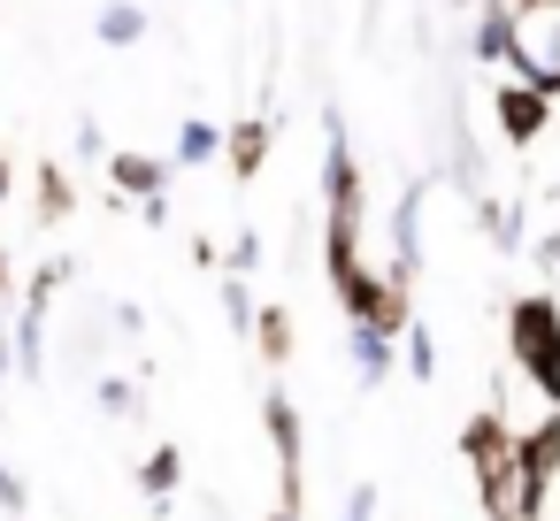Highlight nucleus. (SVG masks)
Returning <instances> with one entry per match:
<instances>
[{
    "label": "nucleus",
    "mask_w": 560,
    "mask_h": 521,
    "mask_svg": "<svg viewBox=\"0 0 560 521\" xmlns=\"http://www.w3.org/2000/svg\"><path fill=\"white\" fill-rule=\"evenodd\" d=\"M223 154H231V169H238V177H254V169L269 162V116H246V123L223 139Z\"/></svg>",
    "instance_id": "12"
},
{
    "label": "nucleus",
    "mask_w": 560,
    "mask_h": 521,
    "mask_svg": "<svg viewBox=\"0 0 560 521\" xmlns=\"http://www.w3.org/2000/svg\"><path fill=\"white\" fill-rule=\"evenodd\" d=\"M223 139L231 131H215V123H185L177 131V162H208V154H223Z\"/></svg>",
    "instance_id": "17"
},
{
    "label": "nucleus",
    "mask_w": 560,
    "mask_h": 521,
    "mask_svg": "<svg viewBox=\"0 0 560 521\" xmlns=\"http://www.w3.org/2000/svg\"><path fill=\"white\" fill-rule=\"evenodd\" d=\"M139 32H147V9H139V0H108V9H101V39H108V47H139Z\"/></svg>",
    "instance_id": "15"
},
{
    "label": "nucleus",
    "mask_w": 560,
    "mask_h": 521,
    "mask_svg": "<svg viewBox=\"0 0 560 521\" xmlns=\"http://www.w3.org/2000/svg\"><path fill=\"white\" fill-rule=\"evenodd\" d=\"M16 292V269H9V246H0V299H9Z\"/></svg>",
    "instance_id": "24"
},
{
    "label": "nucleus",
    "mask_w": 560,
    "mask_h": 521,
    "mask_svg": "<svg viewBox=\"0 0 560 521\" xmlns=\"http://www.w3.org/2000/svg\"><path fill=\"white\" fill-rule=\"evenodd\" d=\"M476 498H483V521H537V513H545V483L529 475L522 452H514L506 467L476 475Z\"/></svg>",
    "instance_id": "3"
},
{
    "label": "nucleus",
    "mask_w": 560,
    "mask_h": 521,
    "mask_svg": "<svg viewBox=\"0 0 560 521\" xmlns=\"http://www.w3.org/2000/svg\"><path fill=\"white\" fill-rule=\"evenodd\" d=\"M108 185L124 200H154L170 185V162H154V154H108Z\"/></svg>",
    "instance_id": "8"
},
{
    "label": "nucleus",
    "mask_w": 560,
    "mask_h": 521,
    "mask_svg": "<svg viewBox=\"0 0 560 521\" xmlns=\"http://www.w3.org/2000/svg\"><path fill=\"white\" fill-rule=\"evenodd\" d=\"M346 521H376V483H361V490L346 498Z\"/></svg>",
    "instance_id": "22"
},
{
    "label": "nucleus",
    "mask_w": 560,
    "mask_h": 521,
    "mask_svg": "<svg viewBox=\"0 0 560 521\" xmlns=\"http://www.w3.org/2000/svg\"><path fill=\"white\" fill-rule=\"evenodd\" d=\"M392 360H399V338H384V330L353 322V368H361V391H376V383L392 376Z\"/></svg>",
    "instance_id": "9"
},
{
    "label": "nucleus",
    "mask_w": 560,
    "mask_h": 521,
    "mask_svg": "<svg viewBox=\"0 0 560 521\" xmlns=\"http://www.w3.org/2000/svg\"><path fill=\"white\" fill-rule=\"evenodd\" d=\"M537 261H560V223H552V230L537 238Z\"/></svg>",
    "instance_id": "23"
},
{
    "label": "nucleus",
    "mask_w": 560,
    "mask_h": 521,
    "mask_svg": "<svg viewBox=\"0 0 560 521\" xmlns=\"http://www.w3.org/2000/svg\"><path fill=\"white\" fill-rule=\"evenodd\" d=\"M460 452H468L476 475H491V467H506V460L522 452V437L506 429V414H476V422L460 429Z\"/></svg>",
    "instance_id": "6"
},
{
    "label": "nucleus",
    "mask_w": 560,
    "mask_h": 521,
    "mask_svg": "<svg viewBox=\"0 0 560 521\" xmlns=\"http://www.w3.org/2000/svg\"><path fill=\"white\" fill-rule=\"evenodd\" d=\"M514 39H522V9H514V0H483V16L468 32L476 62H514Z\"/></svg>",
    "instance_id": "7"
},
{
    "label": "nucleus",
    "mask_w": 560,
    "mask_h": 521,
    "mask_svg": "<svg viewBox=\"0 0 560 521\" xmlns=\"http://www.w3.org/2000/svg\"><path fill=\"white\" fill-rule=\"evenodd\" d=\"M32 200H39V223H62V215H78V185H70V169H62V162H39V177H32Z\"/></svg>",
    "instance_id": "10"
},
{
    "label": "nucleus",
    "mask_w": 560,
    "mask_h": 521,
    "mask_svg": "<svg viewBox=\"0 0 560 521\" xmlns=\"http://www.w3.org/2000/svg\"><path fill=\"white\" fill-rule=\"evenodd\" d=\"M0 200H9V162H0Z\"/></svg>",
    "instance_id": "26"
},
{
    "label": "nucleus",
    "mask_w": 560,
    "mask_h": 521,
    "mask_svg": "<svg viewBox=\"0 0 560 521\" xmlns=\"http://www.w3.org/2000/svg\"><path fill=\"white\" fill-rule=\"evenodd\" d=\"M261 422H269V445H277V475H284V498L277 506H300V406L284 391L261 399Z\"/></svg>",
    "instance_id": "5"
},
{
    "label": "nucleus",
    "mask_w": 560,
    "mask_h": 521,
    "mask_svg": "<svg viewBox=\"0 0 560 521\" xmlns=\"http://www.w3.org/2000/svg\"><path fill=\"white\" fill-rule=\"evenodd\" d=\"M323 253H330V276H353L361 269V162L346 146V116L330 108L323 116Z\"/></svg>",
    "instance_id": "1"
},
{
    "label": "nucleus",
    "mask_w": 560,
    "mask_h": 521,
    "mask_svg": "<svg viewBox=\"0 0 560 521\" xmlns=\"http://www.w3.org/2000/svg\"><path fill=\"white\" fill-rule=\"evenodd\" d=\"M491 116H499L506 146H537V139H545V123H552V93H545V85H529V78H514V85H499V93H491Z\"/></svg>",
    "instance_id": "4"
},
{
    "label": "nucleus",
    "mask_w": 560,
    "mask_h": 521,
    "mask_svg": "<svg viewBox=\"0 0 560 521\" xmlns=\"http://www.w3.org/2000/svg\"><path fill=\"white\" fill-rule=\"evenodd\" d=\"M101 414H116V422L139 414V383L131 376H101Z\"/></svg>",
    "instance_id": "19"
},
{
    "label": "nucleus",
    "mask_w": 560,
    "mask_h": 521,
    "mask_svg": "<svg viewBox=\"0 0 560 521\" xmlns=\"http://www.w3.org/2000/svg\"><path fill=\"white\" fill-rule=\"evenodd\" d=\"M24 506H32L24 475H16V467H0V513H24Z\"/></svg>",
    "instance_id": "20"
},
{
    "label": "nucleus",
    "mask_w": 560,
    "mask_h": 521,
    "mask_svg": "<svg viewBox=\"0 0 560 521\" xmlns=\"http://www.w3.org/2000/svg\"><path fill=\"white\" fill-rule=\"evenodd\" d=\"M522 460H529V475L552 490V475H560V414H552V406H545L537 429H522Z\"/></svg>",
    "instance_id": "11"
},
{
    "label": "nucleus",
    "mask_w": 560,
    "mask_h": 521,
    "mask_svg": "<svg viewBox=\"0 0 560 521\" xmlns=\"http://www.w3.org/2000/svg\"><path fill=\"white\" fill-rule=\"evenodd\" d=\"M177 483H185V452H177V445H154L147 467H139V490H147V498H170Z\"/></svg>",
    "instance_id": "14"
},
{
    "label": "nucleus",
    "mask_w": 560,
    "mask_h": 521,
    "mask_svg": "<svg viewBox=\"0 0 560 521\" xmlns=\"http://www.w3.org/2000/svg\"><path fill=\"white\" fill-rule=\"evenodd\" d=\"M254 345H261L269 368H284V360H292V315H284V307H261V315H254Z\"/></svg>",
    "instance_id": "13"
},
{
    "label": "nucleus",
    "mask_w": 560,
    "mask_h": 521,
    "mask_svg": "<svg viewBox=\"0 0 560 521\" xmlns=\"http://www.w3.org/2000/svg\"><path fill=\"white\" fill-rule=\"evenodd\" d=\"M269 521H300V506H277V513H269Z\"/></svg>",
    "instance_id": "25"
},
{
    "label": "nucleus",
    "mask_w": 560,
    "mask_h": 521,
    "mask_svg": "<svg viewBox=\"0 0 560 521\" xmlns=\"http://www.w3.org/2000/svg\"><path fill=\"white\" fill-rule=\"evenodd\" d=\"M231 269L254 276V269H261V238H238V246H231Z\"/></svg>",
    "instance_id": "21"
},
{
    "label": "nucleus",
    "mask_w": 560,
    "mask_h": 521,
    "mask_svg": "<svg viewBox=\"0 0 560 521\" xmlns=\"http://www.w3.org/2000/svg\"><path fill=\"white\" fill-rule=\"evenodd\" d=\"M506 345H514V368L537 383V399L560 406V307L545 292H522L506 307Z\"/></svg>",
    "instance_id": "2"
},
{
    "label": "nucleus",
    "mask_w": 560,
    "mask_h": 521,
    "mask_svg": "<svg viewBox=\"0 0 560 521\" xmlns=\"http://www.w3.org/2000/svg\"><path fill=\"white\" fill-rule=\"evenodd\" d=\"M399 360H407V376H415V383H430V376H438V345H430V330H422V322L399 338Z\"/></svg>",
    "instance_id": "16"
},
{
    "label": "nucleus",
    "mask_w": 560,
    "mask_h": 521,
    "mask_svg": "<svg viewBox=\"0 0 560 521\" xmlns=\"http://www.w3.org/2000/svg\"><path fill=\"white\" fill-rule=\"evenodd\" d=\"M223 315H231V330H254V315H261V307H254V292H246V276H238V269H231V276H223Z\"/></svg>",
    "instance_id": "18"
}]
</instances>
